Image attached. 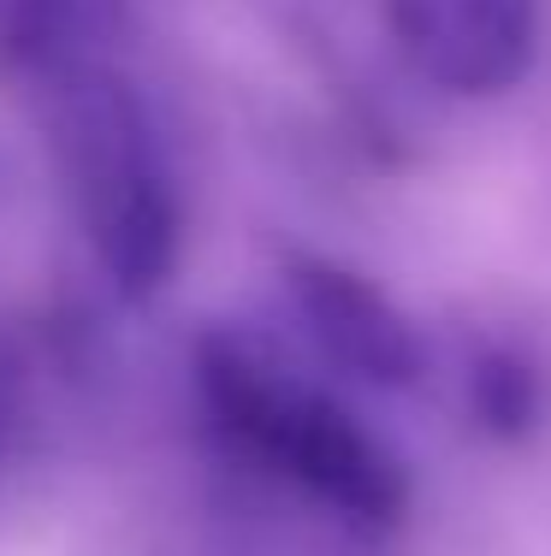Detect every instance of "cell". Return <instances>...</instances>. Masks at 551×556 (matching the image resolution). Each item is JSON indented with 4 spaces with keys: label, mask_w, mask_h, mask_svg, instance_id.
<instances>
[{
    "label": "cell",
    "mask_w": 551,
    "mask_h": 556,
    "mask_svg": "<svg viewBox=\"0 0 551 556\" xmlns=\"http://www.w3.org/2000/svg\"><path fill=\"white\" fill-rule=\"evenodd\" d=\"M60 125L101 267L120 296H154L178 267V195L137 101L113 77L77 72L65 84Z\"/></svg>",
    "instance_id": "6da1fadb"
},
{
    "label": "cell",
    "mask_w": 551,
    "mask_h": 556,
    "mask_svg": "<svg viewBox=\"0 0 551 556\" xmlns=\"http://www.w3.org/2000/svg\"><path fill=\"white\" fill-rule=\"evenodd\" d=\"M243 444L261 450V456H273L279 468H291L314 497L345 509L350 521L391 527L410 509V480H403L398 456H391L350 408H338L333 396H321V391L291 386V379L273 391L267 415L255 420V432H249Z\"/></svg>",
    "instance_id": "7a4b0ae2"
},
{
    "label": "cell",
    "mask_w": 551,
    "mask_h": 556,
    "mask_svg": "<svg viewBox=\"0 0 551 556\" xmlns=\"http://www.w3.org/2000/svg\"><path fill=\"white\" fill-rule=\"evenodd\" d=\"M398 48L451 96H504L540 60V0H386Z\"/></svg>",
    "instance_id": "3957f363"
},
{
    "label": "cell",
    "mask_w": 551,
    "mask_h": 556,
    "mask_svg": "<svg viewBox=\"0 0 551 556\" xmlns=\"http://www.w3.org/2000/svg\"><path fill=\"white\" fill-rule=\"evenodd\" d=\"M291 290H297V308H303L314 343L345 374L367 379V386H391V391L422 374V338H415V326L362 273L303 255V261H291Z\"/></svg>",
    "instance_id": "277c9868"
},
{
    "label": "cell",
    "mask_w": 551,
    "mask_h": 556,
    "mask_svg": "<svg viewBox=\"0 0 551 556\" xmlns=\"http://www.w3.org/2000/svg\"><path fill=\"white\" fill-rule=\"evenodd\" d=\"M468 403H475L480 427L498 439H528L546 415V386L522 350H480L468 362Z\"/></svg>",
    "instance_id": "5b68a950"
},
{
    "label": "cell",
    "mask_w": 551,
    "mask_h": 556,
    "mask_svg": "<svg viewBox=\"0 0 551 556\" xmlns=\"http://www.w3.org/2000/svg\"><path fill=\"white\" fill-rule=\"evenodd\" d=\"M0 444H7V415H0Z\"/></svg>",
    "instance_id": "8992f818"
}]
</instances>
